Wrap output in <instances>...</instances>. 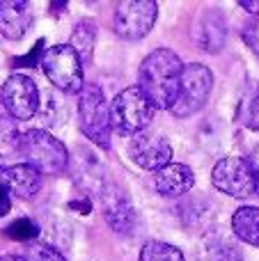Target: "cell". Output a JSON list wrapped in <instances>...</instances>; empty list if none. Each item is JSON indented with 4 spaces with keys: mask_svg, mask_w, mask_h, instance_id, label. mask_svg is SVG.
Listing matches in <instances>:
<instances>
[{
    "mask_svg": "<svg viewBox=\"0 0 259 261\" xmlns=\"http://www.w3.org/2000/svg\"><path fill=\"white\" fill-rule=\"evenodd\" d=\"M184 62L174 50L156 48L142 60L140 64V90L151 101L154 108L172 110L179 94V83H182Z\"/></svg>",
    "mask_w": 259,
    "mask_h": 261,
    "instance_id": "obj_1",
    "label": "cell"
},
{
    "mask_svg": "<svg viewBox=\"0 0 259 261\" xmlns=\"http://www.w3.org/2000/svg\"><path fill=\"white\" fill-rule=\"evenodd\" d=\"M154 110L156 108L140 87H126L110 103V122L119 133L136 135L140 130H147L149 122L154 119Z\"/></svg>",
    "mask_w": 259,
    "mask_h": 261,
    "instance_id": "obj_2",
    "label": "cell"
},
{
    "mask_svg": "<svg viewBox=\"0 0 259 261\" xmlns=\"http://www.w3.org/2000/svg\"><path fill=\"white\" fill-rule=\"evenodd\" d=\"M23 156L28 158V165L48 176L62 174L69 163L64 144L44 128H30L23 133Z\"/></svg>",
    "mask_w": 259,
    "mask_h": 261,
    "instance_id": "obj_3",
    "label": "cell"
},
{
    "mask_svg": "<svg viewBox=\"0 0 259 261\" xmlns=\"http://www.w3.org/2000/svg\"><path fill=\"white\" fill-rule=\"evenodd\" d=\"M78 119L81 128L87 138L101 149L110 147V103L106 101V94L99 85H85L81 90L78 99Z\"/></svg>",
    "mask_w": 259,
    "mask_h": 261,
    "instance_id": "obj_4",
    "label": "cell"
},
{
    "mask_svg": "<svg viewBox=\"0 0 259 261\" xmlns=\"http://www.w3.org/2000/svg\"><path fill=\"white\" fill-rule=\"evenodd\" d=\"M41 69H44L46 78L55 90L67 92V94H81L85 87L83 83V60L69 44L50 46L41 58Z\"/></svg>",
    "mask_w": 259,
    "mask_h": 261,
    "instance_id": "obj_5",
    "label": "cell"
},
{
    "mask_svg": "<svg viewBox=\"0 0 259 261\" xmlns=\"http://www.w3.org/2000/svg\"><path fill=\"white\" fill-rule=\"evenodd\" d=\"M211 87H214V76H211L209 67H204V64H200V62L186 64L184 73H182V83H179L177 101H174L170 113L182 119L193 117V115L200 113L206 106Z\"/></svg>",
    "mask_w": 259,
    "mask_h": 261,
    "instance_id": "obj_6",
    "label": "cell"
},
{
    "mask_svg": "<svg viewBox=\"0 0 259 261\" xmlns=\"http://www.w3.org/2000/svg\"><path fill=\"white\" fill-rule=\"evenodd\" d=\"M211 181L220 193L229 195L237 199H246L257 195V184H255V174L248 158H239V156H227L220 158L211 170Z\"/></svg>",
    "mask_w": 259,
    "mask_h": 261,
    "instance_id": "obj_7",
    "label": "cell"
},
{
    "mask_svg": "<svg viewBox=\"0 0 259 261\" xmlns=\"http://www.w3.org/2000/svg\"><path fill=\"white\" fill-rule=\"evenodd\" d=\"M159 16V5L154 0H124L115 9V32L122 39L136 41L149 35Z\"/></svg>",
    "mask_w": 259,
    "mask_h": 261,
    "instance_id": "obj_8",
    "label": "cell"
},
{
    "mask_svg": "<svg viewBox=\"0 0 259 261\" xmlns=\"http://www.w3.org/2000/svg\"><path fill=\"white\" fill-rule=\"evenodd\" d=\"M3 106L9 117L25 122L32 119L39 110V87L25 73H14L3 85Z\"/></svg>",
    "mask_w": 259,
    "mask_h": 261,
    "instance_id": "obj_9",
    "label": "cell"
},
{
    "mask_svg": "<svg viewBox=\"0 0 259 261\" xmlns=\"http://www.w3.org/2000/svg\"><path fill=\"white\" fill-rule=\"evenodd\" d=\"M128 156L142 170H163L165 165H170L172 158V147H170L168 138L156 130H140V133L131 135L128 140Z\"/></svg>",
    "mask_w": 259,
    "mask_h": 261,
    "instance_id": "obj_10",
    "label": "cell"
},
{
    "mask_svg": "<svg viewBox=\"0 0 259 261\" xmlns=\"http://www.w3.org/2000/svg\"><path fill=\"white\" fill-rule=\"evenodd\" d=\"M101 208L103 218L117 234H128L136 227V208H133L128 195L119 186L108 184L101 190Z\"/></svg>",
    "mask_w": 259,
    "mask_h": 261,
    "instance_id": "obj_11",
    "label": "cell"
},
{
    "mask_svg": "<svg viewBox=\"0 0 259 261\" xmlns=\"http://www.w3.org/2000/svg\"><path fill=\"white\" fill-rule=\"evenodd\" d=\"M193 37H195L197 46L204 48L206 53H218L227 44V23H225L223 14L216 9H206L195 18L193 25Z\"/></svg>",
    "mask_w": 259,
    "mask_h": 261,
    "instance_id": "obj_12",
    "label": "cell"
},
{
    "mask_svg": "<svg viewBox=\"0 0 259 261\" xmlns=\"http://www.w3.org/2000/svg\"><path fill=\"white\" fill-rule=\"evenodd\" d=\"M0 184L16 197L30 199L41 190V172L28 163H18L7 170H0Z\"/></svg>",
    "mask_w": 259,
    "mask_h": 261,
    "instance_id": "obj_13",
    "label": "cell"
},
{
    "mask_svg": "<svg viewBox=\"0 0 259 261\" xmlns=\"http://www.w3.org/2000/svg\"><path fill=\"white\" fill-rule=\"evenodd\" d=\"M195 184V174L184 163H170L154 174V186L163 197H184Z\"/></svg>",
    "mask_w": 259,
    "mask_h": 261,
    "instance_id": "obj_14",
    "label": "cell"
},
{
    "mask_svg": "<svg viewBox=\"0 0 259 261\" xmlns=\"http://www.w3.org/2000/svg\"><path fill=\"white\" fill-rule=\"evenodd\" d=\"M32 25L30 5L23 0H0V32L3 37L16 41Z\"/></svg>",
    "mask_w": 259,
    "mask_h": 261,
    "instance_id": "obj_15",
    "label": "cell"
},
{
    "mask_svg": "<svg viewBox=\"0 0 259 261\" xmlns=\"http://www.w3.org/2000/svg\"><path fill=\"white\" fill-rule=\"evenodd\" d=\"M23 156V133L18 130L16 122L9 117H0V170L18 165Z\"/></svg>",
    "mask_w": 259,
    "mask_h": 261,
    "instance_id": "obj_16",
    "label": "cell"
},
{
    "mask_svg": "<svg viewBox=\"0 0 259 261\" xmlns=\"http://www.w3.org/2000/svg\"><path fill=\"white\" fill-rule=\"evenodd\" d=\"M232 229L239 241L259 248V208L241 206L232 216Z\"/></svg>",
    "mask_w": 259,
    "mask_h": 261,
    "instance_id": "obj_17",
    "label": "cell"
},
{
    "mask_svg": "<svg viewBox=\"0 0 259 261\" xmlns=\"http://www.w3.org/2000/svg\"><path fill=\"white\" fill-rule=\"evenodd\" d=\"M94 41H96V25L90 18H81L71 32V48L78 53L83 62H90L92 53H94Z\"/></svg>",
    "mask_w": 259,
    "mask_h": 261,
    "instance_id": "obj_18",
    "label": "cell"
},
{
    "mask_svg": "<svg viewBox=\"0 0 259 261\" xmlns=\"http://www.w3.org/2000/svg\"><path fill=\"white\" fill-rule=\"evenodd\" d=\"M200 261H243V254L225 236H209L202 248Z\"/></svg>",
    "mask_w": 259,
    "mask_h": 261,
    "instance_id": "obj_19",
    "label": "cell"
},
{
    "mask_svg": "<svg viewBox=\"0 0 259 261\" xmlns=\"http://www.w3.org/2000/svg\"><path fill=\"white\" fill-rule=\"evenodd\" d=\"M239 122L250 130H259V85L246 90L241 103H239Z\"/></svg>",
    "mask_w": 259,
    "mask_h": 261,
    "instance_id": "obj_20",
    "label": "cell"
},
{
    "mask_svg": "<svg viewBox=\"0 0 259 261\" xmlns=\"http://www.w3.org/2000/svg\"><path fill=\"white\" fill-rule=\"evenodd\" d=\"M140 261H186L182 250L163 241H149L140 250Z\"/></svg>",
    "mask_w": 259,
    "mask_h": 261,
    "instance_id": "obj_21",
    "label": "cell"
},
{
    "mask_svg": "<svg viewBox=\"0 0 259 261\" xmlns=\"http://www.w3.org/2000/svg\"><path fill=\"white\" fill-rule=\"evenodd\" d=\"M5 231H7V236L12 241H21V243H32V241L39 236V227H37V222H32L30 218H18V220H14Z\"/></svg>",
    "mask_w": 259,
    "mask_h": 261,
    "instance_id": "obj_22",
    "label": "cell"
},
{
    "mask_svg": "<svg viewBox=\"0 0 259 261\" xmlns=\"http://www.w3.org/2000/svg\"><path fill=\"white\" fill-rule=\"evenodd\" d=\"M23 259L25 261H67L58 250L46 243H30L25 254H23Z\"/></svg>",
    "mask_w": 259,
    "mask_h": 261,
    "instance_id": "obj_23",
    "label": "cell"
},
{
    "mask_svg": "<svg viewBox=\"0 0 259 261\" xmlns=\"http://www.w3.org/2000/svg\"><path fill=\"white\" fill-rule=\"evenodd\" d=\"M243 39H246V44L252 48V53L259 58V18L255 23H248L246 30H243Z\"/></svg>",
    "mask_w": 259,
    "mask_h": 261,
    "instance_id": "obj_24",
    "label": "cell"
},
{
    "mask_svg": "<svg viewBox=\"0 0 259 261\" xmlns=\"http://www.w3.org/2000/svg\"><path fill=\"white\" fill-rule=\"evenodd\" d=\"M9 195H12V193H9V190L0 184V218L7 216L9 208H12V197H9Z\"/></svg>",
    "mask_w": 259,
    "mask_h": 261,
    "instance_id": "obj_25",
    "label": "cell"
},
{
    "mask_svg": "<svg viewBox=\"0 0 259 261\" xmlns=\"http://www.w3.org/2000/svg\"><path fill=\"white\" fill-rule=\"evenodd\" d=\"M250 167H252V174H255V184H257V197H259V144L255 149H252V153H250Z\"/></svg>",
    "mask_w": 259,
    "mask_h": 261,
    "instance_id": "obj_26",
    "label": "cell"
},
{
    "mask_svg": "<svg viewBox=\"0 0 259 261\" xmlns=\"http://www.w3.org/2000/svg\"><path fill=\"white\" fill-rule=\"evenodd\" d=\"M239 5H241V7L246 9V12H250L252 16H257V18H259V3H250V0H241Z\"/></svg>",
    "mask_w": 259,
    "mask_h": 261,
    "instance_id": "obj_27",
    "label": "cell"
},
{
    "mask_svg": "<svg viewBox=\"0 0 259 261\" xmlns=\"http://www.w3.org/2000/svg\"><path fill=\"white\" fill-rule=\"evenodd\" d=\"M0 261H25V259L16 257V254H5V257H0Z\"/></svg>",
    "mask_w": 259,
    "mask_h": 261,
    "instance_id": "obj_28",
    "label": "cell"
}]
</instances>
